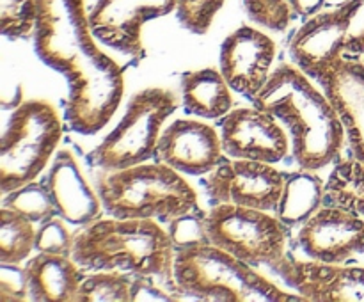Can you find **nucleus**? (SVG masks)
Listing matches in <instances>:
<instances>
[{
    "instance_id": "nucleus-1",
    "label": "nucleus",
    "mask_w": 364,
    "mask_h": 302,
    "mask_svg": "<svg viewBox=\"0 0 364 302\" xmlns=\"http://www.w3.org/2000/svg\"><path fill=\"white\" fill-rule=\"evenodd\" d=\"M34 52L68 82L66 123L77 134L95 135L119 109L123 70L98 46L85 0H36Z\"/></svg>"
},
{
    "instance_id": "nucleus-2",
    "label": "nucleus",
    "mask_w": 364,
    "mask_h": 302,
    "mask_svg": "<svg viewBox=\"0 0 364 302\" xmlns=\"http://www.w3.org/2000/svg\"><path fill=\"white\" fill-rule=\"evenodd\" d=\"M252 105L272 114L288 130L299 167L320 171L340 156L345 128L326 92L295 64L274 68Z\"/></svg>"
},
{
    "instance_id": "nucleus-3",
    "label": "nucleus",
    "mask_w": 364,
    "mask_h": 302,
    "mask_svg": "<svg viewBox=\"0 0 364 302\" xmlns=\"http://www.w3.org/2000/svg\"><path fill=\"white\" fill-rule=\"evenodd\" d=\"M71 256L85 272L121 270L153 277L173 291L176 249L155 219L102 217L78 227Z\"/></svg>"
},
{
    "instance_id": "nucleus-4",
    "label": "nucleus",
    "mask_w": 364,
    "mask_h": 302,
    "mask_svg": "<svg viewBox=\"0 0 364 302\" xmlns=\"http://www.w3.org/2000/svg\"><path fill=\"white\" fill-rule=\"evenodd\" d=\"M173 293L178 301L217 302H297L244 259L213 244L180 249L174 256Z\"/></svg>"
},
{
    "instance_id": "nucleus-5",
    "label": "nucleus",
    "mask_w": 364,
    "mask_h": 302,
    "mask_svg": "<svg viewBox=\"0 0 364 302\" xmlns=\"http://www.w3.org/2000/svg\"><path fill=\"white\" fill-rule=\"evenodd\" d=\"M96 192L107 215L117 219L169 222L174 217L199 208L198 192L183 174L159 160L105 171Z\"/></svg>"
},
{
    "instance_id": "nucleus-6",
    "label": "nucleus",
    "mask_w": 364,
    "mask_h": 302,
    "mask_svg": "<svg viewBox=\"0 0 364 302\" xmlns=\"http://www.w3.org/2000/svg\"><path fill=\"white\" fill-rule=\"evenodd\" d=\"M63 139V121L48 99H25L11 112L0 144L2 195L38 180Z\"/></svg>"
},
{
    "instance_id": "nucleus-7",
    "label": "nucleus",
    "mask_w": 364,
    "mask_h": 302,
    "mask_svg": "<svg viewBox=\"0 0 364 302\" xmlns=\"http://www.w3.org/2000/svg\"><path fill=\"white\" fill-rule=\"evenodd\" d=\"M178 109V98L166 87L135 92L119 123L89 153L87 162L102 171L139 166L156 158L164 123Z\"/></svg>"
},
{
    "instance_id": "nucleus-8",
    "label": "nucleus",
    "mask_w": 364,
    "mask_h": 302,
    "mask_svg": "<svg viewBox=\"0 0 364 302\" xmlns=\"http://www.w3.org/2000/svg\"><path fill=\"white\" fill-rule=\"evenodd\" d=\"M291 60L311 80L333 60H364V0H345L308 18L288 46Z\"/></svg>"
},
{
    "instance_id": "nucleus-9",
    "label": "nucleus",
    "mask_w": 364,
    "mask_h": 302,
    "mask_svg": "<svg viewBox=\"0 0 364 302\" xmlns=\"http://www.w3.org/2000/svg\"><path fill=\"white\" fill-rule=\"evenodd\" d=\"M210 244L252 266L272 269L287 258V226L267 210L219 203L206 212Z\"/></svg>"
},
{
    "instance_id": "nucleus-10",
    "label": "nucleus",
    "mask_w": 364,
    "mask_h": 302,
    "mask_svg": "<svg viewBox=\"0 0 364 302\" xmlns=\"http://www.w3.org/2000/svg\"><path fill=\"white\" fill-rule=\"evenodd\" d=\"M284 188V174L274 163L223 156L206 174L205 190L215 205L249 206L276 212Z\"/></svg>"
},
{
    "instance_id": "nucleus-11",
    "label": "nucleus",
    "mask_w": 364,
    "mask_h": 302,
    "mask_svg": "<svg viewBox=\"0 0 364 302\" xmlns=\"http://www.w3.org/2000/svg\"><path fill=\"white\" fill-rule=\"evenodd\" d=\"M180 0H96L89 9V25L100 43L123 55L144 57L142 27L167 16Z\"/></svg>"
},
{
    "instance_id": "nucleus-12",
    "label": "nucleus",
    "mask_w": 364,
    "mask_h": 302,
    "mask_svg": "<svg viewBox=\"0 0 364 302\" xmlns=\"http://www.w3.org/2000/svg\"><path fill=\"white\" fill-rule=\"evenodd\" d=\"M219 124L224 155L233 158L277 163L291 148L283 124L256 105L233 109Z\"/></svg>"
},
{
    "instance_id": "nucleus-13",
    "label": "nucleus",
    "mask_w": 364,
    "mask_h": 302,
    "mask_svg": "<svg viewBox=\"0 0 364 302\" xmlns=\"http://www.w3.org/2000/svg\"><path fill=\"white\" fill-rule=\"evenodd\" d=\"M276 43L251 25L235 28L220 45L219 70L230 87L255 102L272 73Z\"/></svg>"
},
{
    "instance_id": "nucleus-14",
    "label": "nucleus",
    "mask_w": 364,
    "mask_h": 302,
    "mask_svg": "<svg viewBox=\"0 0 364 302\" xmlns=\"http://www.w3.org/2000/svg\"><path fill=\"white\" fill-rule=\"evenodd\" d=\"M295 242L309 259L343 263L364 254V217L336 206H320L299 226Z\"/></svg>"
},
{
    "instance_id": "nucleus-15",
    "label": "nucleus",
    "mask_w": 364,
    "mask_h": 302,
    "mask_svg": "<svg viewBox=\"0 0 364 302\" xmlns=\"http://www.w3.org/2000/svg\"><path fill=\"white\" fill-rule=\"evenodd\" d=\"M309 302H364V269L315 259L284 258L272 266Z\"/></svg>"
},
{
    "instance_id": "nucleus-16",
    "label": "nucleus",
    "mask_w": 364,
    "mask_h": 302,
    "mask_svg": "<svg viewBox=\"0 0 364 302\" xmlns=\"http://www.w3.org/2000/svg\"><path fill=\"white\" fill-rule=\"evenodd\" d=\"M224 156L220 134L208 123L180 117L160 135L156 160L188 176H206Z\"/></svg>"
},
{
    "instance_id": "nucleus-17",
    "label": "nucleus",
    "mask_w": 364,
    "mask_h": 302,
    "mask_svg": "<svg viewBox=\"0 0 364 302\" xmlns=\"http://www.w3.org/2000/svg\"><path fill=\"white\" fill-rule=\"evenodd\" d=\"M315 82L336 109L350 153L364 162V60H333Z\"/></svg>"
},
{
    "instance_id": "nucleus-18",
    "label": "nucleus",
    "mask_w": 364,
    "mask_h": 302,
    "mask_svg": "<svg viewBox=\"0 0 364 302\" xmlns=\"http://www.w3.org/2000/svg\"><path fill=\"white\" fill-rule=\"evenodd\" d=\"M43 181L55 213L71 226H87L105 213L98 192L87 183L70 149L55 153Z\"/></svg>"
},
{
    "instance_id": "nucleus-19",
    "label": "nucleus",
    "mask_w": 364,
    "mask_h": 302,
    "mask_svg": "<svg viewBox=\"0 0 364 302\" xmlns=\"http://www.w3.org/2000/svg\"><path fill=\"white\" fill-rule=\"evenodd\" d=\"M28 298L36 302H75L85 270L73 256L38 252L25 263Z\"/></svg>"
},
{
    "instance_id": "nucleus-20",
    "label": "nucleus",
    "mask_w": 364,
    "mask_h": 302,
    "mask_svg": "<svg viewBox=\"0 0 364 302\" xmlns=\"http://www.w3.org/2000/svg\"><path fill=\"white\" fill-rule=\"evenodd\" d=\"M181 102L185 112L203 119L220 121L233 110L230 84L215 68L185 71L181 75Z\"/></svg>"
},
{
    "instance_id": "nucleus-21",
    "label": "nucleus",
    "mask_w": 364,
    "mask_h": 302,
    "mask_svg": "<svg viewBox=\"0 0 364 302\" xmlns=\"http://www.w3.org/2000/svg\"><path fill=\"white\" fill-rule=\"evenodd\" d=\"M323 181L316 171L302 169L284 174V188L276 215L287 227L301 226L322 206Z\"/></svg>"
},
{
    "instance_id": "nucleus-22",
    "label": "nucleus",
    "mask_w": 364,
    "mask_h": 302,
    "mask_svg": "<svg viewBox=\"0 0 364 302\" xmlns=\"http://www.w3.org/2000/svg\"><path fill=\"white\" fill-rule=\"evenodd\" d=\"M322 206H336L364 217V162L355 155L338 156L323 181Z\"/></svg>"
},
{
    "instance_id": "nucleus-23",
    "label": "nucleus",
    "mask_w": 364,
    "mask_h": 302,
    "mask_svg": "<svg viewBox=\"0 0 364 302\" xmlns=\"http://www.w3.org/2000/svg\"><path fill=\"white\" fill-rule=\"evenodd\" d=\"M36 226L31 219L2 206L0 212V263H23L36 251Z\"/></svg>"
},
{
    "instance_id": "nucleus-24",
    "label": "nucleus",
    "mask_w": 364,
    "mask_h": 302,
    "mask_svg": "<svg viewBox=\"0 0 364 302\" xmlns=\"http://www.w3.org/2000/svg\"><path fill=\"white\" fill-rule=\"evenodd\" d=\"M135 276L121 270L85 272L75 302H134Z\"/></svg>"
},
{
    "instance_id": "nucleus-25",
    "label": "nucleus",
    "mask_w": 364,
    "mask_h": 302,
    "mask_svg": "<svg viewBox=\"0 0 364 302\" xmlns=\"http://www.w3.org/2000/svg\"><path fill=\"white\" fill-rule=\"evenodd\" d=\"M4 206L21 213V215L31 219L34 224H41L48 220L50 217L57 215L43 180H34L4 195Z\"/></svg>"
},
{
    "instance_id": "nucleus-26",
    "label": "nucleus",
    "mask_w": 364,
    "mask_h": 302,
    "mask_svg": "<svg viewBox=\"0 0 364 302\" xmlns=\"http://www.w3.org/2000/svg\"><path fill=\"white\" fill-rule=\"evenodd\" d=\"M36 0H0V32L11 41L27 39L34 32Z\"/></svg>"
},
{
    "instance_id": "nucleus-27",
    "label": "nucleus",
    "mask_w": 364,
    "mask_h": 302,
    "mask_svg": "<svg viewBox=\"0 0 364 302\" xmlns=\"http://www.w3.org/2000/svg\"><path fill=\"white\" fill-rule=\"evenodd\" d=\"M167 224H169L167 233H169L176 251L210 244L208 233H206V212H201L199 208L174 217Z\"/></svg>"
},
{
    "instance_id": "nucleus-28",
    "label": "nucleus",
    "mask_w": 364,
    "mask_h": 302,
    "mask_svg": "<svg viewBox=\"0 0 364 302\" xmlns=\"http://www.w3.org/2000/svg\"><path fill=\"white\" fill-rule=\"evenodd\" d=\"M249 20L272 32H283L291 21L288 0H242Z\"/></svg>"
},
{
    "instance_id": "nucleus-29",
    "label": "nucleus",
    "mask_w": 364,
    "mask_h": 302,
    "mask_svg": "<svg viewBox=\"0 0 364 302\" xmlns=\"http://www.w3.org/2000/svg\"><path fill=\"white\" fill-rule=\"evenodd\" d=\"M226 0H180L178 20L192 34H206Z\"/></svg>"
},
{
    "instance_id": "nucleus-30",
    "label": "nucleus",
    "mask_w": 364,
    "mask_h": 302,
    "mask_svg": "<svg viewBox=\"0 0 364 302\" xmlns=\"http://www.w3.org/2000/svg\"><path fill=\"white\" fill-rule=\"evenodd\" d=\"M73 242L75 233H70L68 222L59 215L50 217L48 220L39 224L38 231H36V251L38 252L71 256Z\"/></svg>"
},
{
    "instance_id": "nucleus-31",
    "label": "nucleus",
    "mask_w": 364,
    "mask_h": 302,
    "mask_svg": "<svg viewBox=\"0 0 364 302\" xmlns=\"http://www.w3.org/2000/svg\"><path fill=\"white\" fill-rule=\"evenodd\" d=\"M28 298V283L25 265L0 263V301L21 302Z\"/></svg>"
}]
</instances>
